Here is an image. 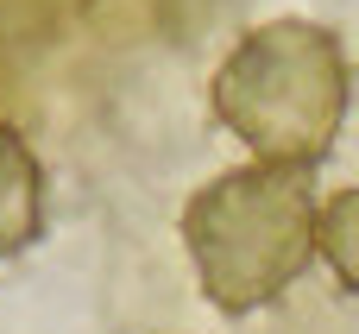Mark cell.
Listing matches in <instances>:
<instances>
[{"label": "cell", "instance_id": "cell-2", "mask_svg": "<svg viewBox=\"0 0 359 334\" xmlns=\"http://www.w3.org/2000/svg\"><path fill=\"white\" fill-rule=\"evenodd\" d=\"M353 69L328 25L316 19H265L252 25L215 69L208 107L215 120L265 164L316 171L347 120Z\"/></svg>", "mask_w": 359, "mask_h": 334}, {"label": "cell", "instance_id": "cell-4", "mask_svg": "<svg viewBox=\"0 0 359 334\" xmlns=\"http://www.w3.org/2000/svg\"><path fill=\"white\" fill-rule=\"evenodd\" d=\"M316 246H322L328 272L341 278V290L359 297V183H353V189H341V196L322 208V234H316Z\"/></svg>", "mask_w": 359, "mask_h": 334}, {"label": "cell", "instance_id": "cell-3", "mask_svg": "<svg viewBox=\"0 0 359 334\" xmlns=\"http://www.w3.org/2000/svg\"><path fill=\"white\" fill-rule=\"evenodd\" d=\"M44 234V164L19 126L0 120V259H19Z\"/></svg>", "mask_w": 359, "mask_h": 334}, {"label": "cell", "instance_id": "cell-1", "mask_svg": "<svg viewBox=\"0 0 359 334\" xmlns=\"http://www.w3.org/2000/svg\"><path fill=\"white\" fill-rule=\"evenodd\" d=\"M322 208L316 183L297 164H233L183 202V246L202 297L221 316H252L278 303L316 259Z\"/></svg>", "mask_w": 359, "mask_h": 334}]
</instances>
